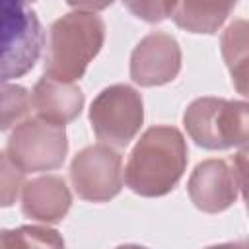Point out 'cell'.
<instances>
[{"label": "cell", "mask_w": 249, "mask_h": 249, "mask_svg": "<svg viewBox=\"0 0 249 249\" xmlns=\"http://www.w3.org/2000/svg\"><path fill=\"white\" fill-rule=\"evenodd\" d=\"M144 121V105L140 93L126 86L115 84L97 93L89 107V123L101 144L109 148H124L136 136Z\"/></svg>", "instance_id": "5"}, {"label": "cell", "mask_w": 249, "mask_h": 249, "mask_svg": "<svg viewBox=\"0 0 249 249\" xmlns=\"http://www.w3.org/2000/svg\"><path fill=\"white\" fill-rule=\"evenodd\" d=\"M181 70V49L173 35L154 31L146 35L132 51L130 78L144 86H163Z\"/></svg>", "instance_id": "9"}, {"label": "cell", "mask_w": 249, "mask_h": 249, "mask_svg": "<svg viewBox=\"0 0 249 249\" xmlns=\"http://www.w3.org/2000/svg\"><path fill=\"white\" fill-rule=\"evenodd\" d=\"M23 189V171L0 152V206H12Z\"/></svg>", "instance_id": "15"}, {"label": "cell", "mask_w": 249, "mask_h": 249, "mask_svg": "<svg viewBox=\"0 0 249 249\" xmlns=\"http://www.w3.org/2000/svg\"><path fill=\"white\" fill-rule=\"evenodd\" d=\"M31 109V93L16 84L0 86V130L18 124Z\"/></svg>", "instance_id": "14"}, {"label": "cell", "mask_w": 249, "mask_h": 249, "mask_svg": "<svg viewBox=\"0 0 249 249\" xmlns=\"http://www.w3.org/2000/svg\"><path fill=\"white\" fill-rule=\"evenodd\" d=\"M206 249H247V245L243 241H235V243H222V245H212Z\"/></svg>", "instance_id": "19"}, {"label": "cell", "mask_w": 249, "mask_h": 249, "mask_svg": "<svg viewBox=\"0 0 249 249\" xmlns=\"http://www.w3.org/2000/svg\"><path fill=\"white\" fill-rule=\"evenodd\" d=\"M189 136L202 148L226 150L247 142V103L198 97L183 115Z\"/></svg>", "instance_id": "4"}, {"label": "cell", "mask_w": 249, "mask_h": 249, "mask_svg": "<svg viewBox=\"0 0 249 249\" xmlns=\"http://www.w3.org/2000/svg\"><path fill=\"white\" fill-rule=\"evenodd\" d=\"M19 231L27 249H64V239L56 230L43 226H21Z\"/></svg>", "instance_id": "16"}, {"label": "cell", "mask_w": 249, "mask_h": 249, "mask_svg": "<svg viewBox=\"0 0 249 249\" xmlns=\"http://www.w3.org/2000/svg\"><path fill=\"white\" fill-rule=\"evenodd\" d=\"M74 8L51 25L45 53V78L64 84L84 76L105 41V23L95 12L103 6L78 4Z\"/></svg>", "instance_id": "1"}, {"label": "cell", "mask_w": 249, "mask_h": 249, "mask_svg": "<svg viewBox=\"0 0 249 249\" xmlns=\"http://www.w3.org/2000/svg\"><path fill=\"white\" fill-rule=\"evenodd\" d=\"M233 8L231 2H175L171 18L191 33H214Z\"/></svg>", "instance_id": "12"}, {"label": "cell", "mask_w": 249, "mask_h": 249, "mask_svg": "<svg viewBox=\"0 0 249 249\" xmlns=\"http://www.w3.org/2000/svg\"><path fill=\"white\" fill-rule=\"evenodd\" d=\"M245 183V150L231 160H204L189 177L187 189L193 204L208 214L230 208Z\"/></svg>", "instance_id": "7"}, {"label": "cell", "mask_w": 249, "mask_h": 249, "mask_svg": "<svg viewBox=\"0 0 249 249\" xmlns=\"http://www.w3.org/2000/svg\"><path fill=\"white\" fill-rule=\"evenodd\" d=\"M72 204L70 191L62 177L58 175H41L27 183L21 189V210L25 216L54 224L60 222Z\"/></svg>", "instance_id": "10"}, {"label": "cell", "mask_w": 249, "mask_h": 249, "mask_svg": "<svg viewBox=\"0 0 249 249\" xmlns=\"http://www.w3.org/2000/svg\"><path fill=\"white\" fill-rule=\"evenodd\" d=\"M43 43L45 31L35 10L21 0H0V86L27 74Z\"/></svg>", "instance_id": "3"}, {"label": "cell", "mask_w": 249, "mask_h": 249, "mask_svg": "<svg viewBox=\"0 0 249 249\" xmlns=\"http://www.w3.org/2000/svg\"><path fill=\"white\" fill-rule=\"evenodd\" d=\"M126 8L136 18L146 19L150 23H156V21H161L165 18H171L175 2H126Z\"/></svg>", "instance_id": "17"}, {"label": "cell", "mask_w": 249, "mask_h": 249, "mask_svg": "<svg viewBox=\"0 0 249 249\" xmlns=\"http://www.w3.org/2000/svg\"><path fill=\"white\" fill-rule=\"evenodd\" d=\"M0 249H27L19 228L18 230H0Z\"/></svg>", "instance_id": "18"}, {"label": "cell", "mask_w": 249, "mask_h": 249, "mask_svg": "<svg viewBox=\"0 0 249 249\" xmlns=\"http://www.w3.org/2000/svg\"><path fill=\"white\" fill-rule=\"evenodd\" d=\"M115 249H148V247H142V245H132V243H128V245H119V247H115Z\"/></svg>", "instance_id": "20"}, {"label": "cell", "mask_w": 249, "mask_h": 249, "mask_svg": "<svg viewBox=\"0 0 249 249\" xmlns=\"http://www.w3.org/2000/svg\"><path fill=\"white\" fill-rule=\"evenodd\" d=\"M70 181L76 195L89 202H107L123 187V158L105 144L80 150L70 163Z\"/></svg>", "instance_id": "8"}, {"label": "cell", "mask_w": 249, "mask_h": 249, "mask_svg": "<svg viewBox=\"0 0 249 249\" xmlns=\"http://www.w3.org/2000/svg\"><path fill=\"white\" fill-rule=\"evenodd\" d=\"M187 167V144L175 126L148 128L132 148L124 183L140 196H163L183 177Z\"/></svg>", "instance_id": "2"}, {"label": "cell", "mask_w": 249, "mask_h": 249, "mask_svg": "<svg viewBox=\"0 0 249 249\" xmlns=\"http://www.w3.org/2000/svg\"><path fill=\"white\" fill-rule=\"evenodd\" d=\"M68 152L66 130L60 124L31 117L21 121L8 138L6 154L23 171H51L62 165Z\"/></svg>", "instance_id": "6"}, {"label": "cell", "mask_w": 249, "mask_h": 249, "mask_svg": "<svg viewBox=\"0 0 249 249\" xmlns=\"http://www.w3.org/2000/svg\"><path fill=\"white\" fill-rule=\"evenodd\" d=\"M249 25L245 19H235L230 23L222 35V56L231 74L233 86L241 95H247V39Z\"/></svg>", "instance_id": "13"}, {"label": "cell", "mask_w": 249, "mask_h": 249, "mask_svg": "<svg viewBox=\"0 0 249 249\" xmlns=\"http://www.w3.org/2000/svg\"><path fill=\"white\" fill-rule=\"evenodd\" d=\"M31 107L39 119L64 126L82 113L84 93L74 84L43 78L31 91Z\"/></svg>", "instance_id": "11"}]
</instances>
